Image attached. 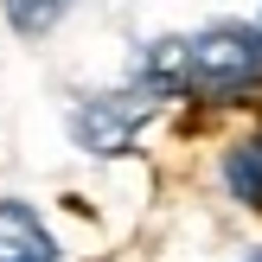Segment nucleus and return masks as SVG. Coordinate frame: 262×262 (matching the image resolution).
<instances>
[{
  "mask_svg": "<svg viewBox=\"0 0 262 262\" xmlns=\"http://www.w3.org/2000/svg\"><path fill=\"white\" fill-rule=\"evenodd\" d=\"M250 90H262V32L256 26H211V32L186 38V90L179 96L237 102Z\"/></svg>",
  "mask_w": 262,
  "mask_h": 262,
  "instance_id": "obj_1",
  "label": "nucleus"
},
{
  "mask_svg": "<svg viewBox=\"0 0 262 262\" xmlns=\"http://www.w3.org/2000/svg\"><path fill=\"white\" fill-rule=\"evenodd\" d=\"M141 122H147V96H90L83 109L71 115V135L83 141L90 154H122Z\"/></svg>",
  "mask_w": 262,
  "mask_h": 262,
  "instance_id": "obj_2",
  "label": "nucleus"
},
{
  "mask_svg": "<svg viewBox=\"0 0 262 262\" xmlns=\"http://www.w3.org/2000/svg\"><path fill=\"white\" fill-rule=\"evenodd\" d=\"M0 262H58L51 230L38 224V211H32V205H19V199L0 205Z\"/></svg>",
  "mask_w": 262,
  "mask_h": 262,
  "instance_id": "obj_3",
  "label": "nucleus"
},
{
  "mask_svg": "<svg viewBox=\"0 0 262 262\" xmlns=\"http://www.w3.org/2000/svg\"><path fill=\"white\" fill-rule=\"evenodd\" d=\"M224 179L243 205H262V141H237L224 154Z\"/></svg>",
  "mask_w": 262,
  "mask_h": 262,
  "instance_id": "obj_4",
  "label": "nucleus"
},
{
  "mask_svg": "<svg viewBox=\"0 0 262 262\" xmlns=\"http://www.w3.org/2000/svg\"><path fill=\"white\" fill-rule=\"evenodd\" d=\"M71 13V0H7V19H13V32H26V38H38V32H51V26Z\"/></svg>",
  "mask_w": 262,
  "mask_h": 262,
  "instance_id": "obj_5",
  "label": "nucleus"
},
{
  "mask_svg": "<svg viewBox=\"0 0 262 262\" xmlns=\"http://www.w3.org/2000/svg\"><path fill=\"white\" fill-rule=\"evenodd\" d=\"M250 262H262V256H250Z\"/></svg>",
  "mask_w": 262,
  "mask_h": 262,
  "instance_id": "obj_6",
  "label": "nucleus"
}]
</instances>
